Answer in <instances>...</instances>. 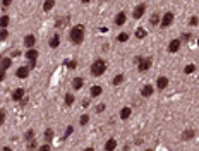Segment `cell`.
Returning <instances> with one entry per match:
<instances>
[{
  "instance_id": "9a60e30c",
  "label": "cell",
  "mask_w": 199,
  "mask_h": 151,
  "mask_svg": "<svg viewBox=\"0 0 199 151\" xmlns=\"http://www.w3.org/2000/svg\"><path fill=\"white\" fill-rule=\"evenodd\" d=\"M130 113H132V110H130L129 107H124L120 110V119H122V120H127V119L130 117Z\"/></svg>"
},
{
  "instance_id": "8fae6325",
  "label": "cell",
  "mask_w": 199,
  "mask_h": 151,
  "mask_svg": "<svg viewBox=\"0 0 199 151\" xmlns=\"http://www.w3.org/2000/svg\"><path fill=\"white\" fill-rule=\"evenodd\" d=\"M126 21H127L126 12H118L117 17H115V24H117V26H124V24H126Z\"/></svg>"
},
{
  "instance_id": "ffe728a7",
  "label": "cell",
  "mask_w": 199,
  "mask_h": 151,
  "mask_svg": "<svg viewBox=\"0 0 199 151\" xmlns=\"http://www.w3.org/2000/svg\"><path fill=\"white\" fill-rule=\"evenodd\" d=\"M10 65H12V60H10L9 57H7V59H2V60H0V69H9Z\"/></svg>"
},
{
  "instance_id": "d6986e66",
  "label": "cell",
  "mask_w": 199,
  "mask_h": 151,
  "mask_svg": "<svg viewBox=\"0 0 199 151\" xmlns=\"http://www.w3.org/2000/svg\"><path fill=\"white\" fill-rule=\"evenodd\" d=\"M64 101H65V105H67V107H72L74 101H76V98H74L72 93H67V95H65V98H64Z\"/></svg>"
},
{
  "instance_id": "d590c367",
  "label": "cell",
  "mask_w": 199,
  "mask_h": 151,
  "mask_svg": "<svg viewBox=\"0 0 199 151\" xmlns=\"http://www.w3.org/2000/svg\"><path fill=\"white\" fill-rule=\"evenodd\" d=\"M79 122H81V125H86L89 122V115H81V120Z\"/></svg>"
},
{
  "instance_id": "ac0fdd59",
  "label": "cell",
  "mask_w": 199,
  "mask_h": 151,
  "mask_svg": "<svg viewBox=\"0 0 199 151\" xmlns=\"http://www.w3.org/2000/svg\"><path fill=\"white\" fill-rule=\"evenodd\" d=\"M58 45H60V35H53L52 38H50V47L57 48Z\"/></svg>"
},
{
  "instance_id": "8992f818",
  "label": "cell",
  "mask_w": 199,
  "mask_h": 151,
  "mask_svg": "<svg viewBox=\"0 0 199 151\" xmlns=\"http://www.w3.org/2000/svg\"><path fill=\"white\" fill-rule=\"evenodd\" d=\"M180 47H182V40H172L170 45H168V52L175 53V52H178V48H180Z\"/></svg>"
},
{
  "instance_id": "d4e9b609",
  "label": "cell",
  "mask_w": 199,
  "mask_h": 151,
  "mask_svg": "<svg viewBox=\"0 0 199 151\" xmlns=\"http://www.w3.org/2000/svg\"><path fill=\"white\" fill-rule=\"evenodd\" d=\"M53 5H55V0H47V2L43 4V10H45V12L52 10V9H53Z\"/></svg>"
},
{
  "instance_id": "7c38bea8",
  "label": "cell",
  "mask_w": 199,
  "mask_h": 151,
  "mask_svg": "<svg viewBox=\"0 0 199 151\" xmlns=\"http://www.w3.org/2000/svg\"><path fill=\"white\" fill-rule=\"evenodd\" d=\"M194 136H196V130L187 129V130H184V132H182V141H190Z\"/></svg>"
},
{
  "instance_id": "74e56055",
  "label": "cell",
  "mask_w": 199,
  "mask_h": 151,
  "mask_svg": "<svg viewBox=\"0 0 199 151\" xmlns=\"http://www.w3.org/2000/svg\"><path fill=\"white\" fill-rule=\"evenodd\" d=\"M38 151H52V149H50V144H41L38 148Z\"/></svg>"
},
{
  "instance_id": "277c9868",
  "label": "cell",
  "mask_w": 199,
  "mask_h": 151,
  "mask_svg": "<svg viewBox=\"0 0 199 151\" xmlns=\"http://www.w3.org/2000/svg\"><path fill=\"white\" fill-rule=\"evenodd\" d=\"M144 12H146V5L139 4V5H136L134 10H132V17H134V19H141L144 16Z\"/></svg>"
},
{
  "instance_id": "f1b7e54d",
  "label": "cell",
  "mask_w": 199,
  "mask_h": 151,
  "mask_svg": "<svg viewBox=\"0 0 199 151\" xmlns=\"http://www.w3.org/2000/svg\"><path fill=\"white\" fill-rule=\"evenodd\" d=\"M117 40L120 41V43H126L127 40H129V35H127V33H120V35L117 36Z\"/></svg>"
},
{
  "instance_id": "603a6c76",
  "label": "cell",
  "mask_w": 199,
  "mask_h": 151,
  "mask_svg": "<svg viewBox=\"0 0 199 151\" xmlns=\"http://www.w3.org/2000/svg\"><path fill=\"white\" fill-rule=\"evenodd\" d=\"M9 22H10L9 16H2V17H0V28H2V29H5V28L9 26Z\"/></svg>"
},
{
  "instance_id": "6da1fadb",
  "label": "cell",
  "mask_w": 199,
  "mask_h": 151,
  "mask_svg": "<svg viewBox=\"0 0 199 151\" xmlns=\"http://www.w3.org/2000/svg\"><path fill=\"white\" fill-rule=\"evenodd\" d=\"M84 35H86V31H84V26L82 24H77V26H74L69 33V40L70 43L74 45H81L84 41Z\"/></svg>"
},
{
  "instance_id": "8d00e7d4",
  "label": "cell",
  "mask_w": 199,
  "mask_h": 151,
  "mask_svg": "<svg viewBox=\"0 0 199 151\" xmlns=\"http://www.w3.org/2000/svg\"><path fill=\"white\" fill-rule=\"evenodd\" d=\"M197 22H199V19L196 17V16H192V17L189 19V24H190V26H197Z\"/></svg>"
},
{
  "instance_id": "44dd1931",
  "label": "cell",
  "mask_w": 199,
  "mask_h": 151,
  "mask_svg": "<svg viewBox=\"0 0 199 151\" xmlns=\"http://www.w3.org/2000/svg\"><path fill=\"white\" fill-rule=\"evenodd\" d=\"M101 93H103V88H101V86H93V88H91V96H93V98L100 96Z\"/></svg>"
},
{
  "instance_id": "836d02e7",
  "label": "cell",
  "mask_w": 199,
  "mask_h": 151,
  "mask_svg": "<svg viewBox=\"0 0 199 151\" xmlns=\"http://www.w3.org/2000/svg\"><path fill=\"white\" fill-rule=\"evenodd\" d=\"M74 132V127H72V125H69V127H67V129H65V134H64V139H67V138H69V136H70V134H72Z\"/></svg>"
},
{
  "instance_id": "4fadbf2b",
  "label": "cell",
  "mask_w": 199,
  "mask_h": 151,
  "mask_svg": "<svg viewBox=\"0 0 199 151\" xmlns=\"http://www.w3.org/2000/svg\"><path fill=\"white\" fill-rule=\"evenodd\" d=\"M26 59L28 60H36L38 59V52H36L35 48H28V52H26Z\"/></svg>"
},
{
  "instance_id": "5bb4252c",
  "label": "cell",
  "mask_w": 199,
  "mask_h": 151,
  "mask_svg": "<svg viewBox=\"0 0 199 151\" xmlns=\"http://www.w3.org/2000/svg\"><path fill=\"white\" fill-rule=\"evenodd\" d=\"M167 86H168V77H158V81H156V88H158V89H165Z\"/></svg>"
},
{
  "instance_id": "b9f144b4",
  "label": "cell",
  "mask_w": 199,
  "mask_h": 151,
  "mask_svg": "<svg viewBox=\"0 0 199 151\" xmlns=\"http://www.w3.org/2000/svg\"><path fill=\"white\" fill-rule=\"evenodd\" d=\"M4 77H5V70L0 69V81H4Z\"/></svg>"
},
{
  "instance_id": "30bf717a",
  "label": "cell",
  "mask_w": 199,
  "mask_h": 151,
  "mask_svg": "<svg viewBox=\"0 0 199 151\" xmlns=\"http://www.w3.org/2000/svg\"><path fill=\"white\" fill-rule=\"evenodd\" d=\"M22 98H24V89H22V88L14 89V93H12V100H14V101H21Z\"/></svg>"
},
{
  "instance_id": "e575fe53",
  "label": "cell",
  "mask_w": 199,
  "mask_h": 151,
  "mask_svg": "<svg viewBox=\"0 0 199 151\" xmlns=\"http://www.w3.org/2000/svg\"><path fill=\"white\" fill-rule=\"evenodd\" d=\"M9 38V33H7V29H0V40L4 41V40Z\"/></svg>"
},
{
  "instance_id": "7dc6e473",
  "label": "cell",
  "mask_w": 199,
  "mask_h": 151,
  "mask_svg": "<svg viewBox=\"0 0 199 151\" xmlns=\"http://www.w3.org/2000/svg\"><path fill=\"white\" fill-rule=\"evenodd\" d=\"M146 151H153V149H146Z\"/></svg>"
},
{
  "instance_id": "4dcf8cb0",
  "label": "cell",
  "mask_w": 199,
  "mask_h": 151,
  "mask_svg": "<svg viewBox=\"0 0 199 151\" xmlns=\"http://www.w3.org/2000/svg\"><path fill=\"white\" fill-rule=\"evenodd\" d=\"M36 148H38L36 141H29V142H28V146H26V149H28V151H35Z\"/></svg>"
},
{
  "instance_id": "83f0119b",
  "label": "cell",
  "mask_w": 199,
  "mask_h": 151,
  "mask_svg": "<svg viewBox=\"0 0 199 151\" xmlns=\"http://www.w3.org/2000/svg\"><path fill=\"white\" fill-rule=\"evenodd\" d=\"M24 139H26L28 142H29V141H33V139H35V130H33V129H29L26 134H24Z\"/></svg>"
},
{
  "instance_id": "cb8c5ba5",
  "label": "cell",
  "mask_w": 199,
  "mask_h": 151,
  "mask_svg": "<svg viewBox=\"0 0 199 151\" xmlns=\"http://www.w3.org/2000/svg\"><path fill=\"white\" fill-rule=\"evenodd\" d=\"M122 82H124V74H117V76L113 77L112 84L113 86H118V84H122Z\"/></svg>"
},
{
  "instance_id": "7402d4cb",
  "label": "cell",
  "mask_w": 199,
  "mask_h": 151,
  "mask_svg": "<svg viewBox=\"0 0 199 151\" xmlns=\"http://www.w3.org/2000/svg\"><path fill=\"white\" fill-rule=\"evenodd\" d=\"M67 21H69V17H67V16H64V17H57L55 26L57 28H62V26H65V24H67Z\"/></svg>"
},
{
  "instance_id": "ba28073f",
  "label": "cell",
  "mask_w": 199,
  "mask_h": 151,
  "mask_svg": "<svg viewBox=\"0 0 199 151\" xmlns=\"http://www.w3.org/2000/svg\"><path fill=\"white\" fill-rule=\"evenodd\" d=\"M36 43V38L35 35H26V38H24V47L26 48H33Z\"/></svg>"
},
{
  "instance_id": "3957f363",
  "label": "cell",
  "mask_w": 199,
  "mask_h": 151,
  "mask_svg": "<svg viewBox=\"0 0 199 151\" xmlns=\"http://www.w3.org/2000/svg\"><path fill=\"white\" fill-rule=\"evenodd\" d=\"M151 64H153V60L148 57V59H141L139 60V65H137V69H139V72H146V70H149L151 69Z\"/></svg>"
},
{
  "instance_id": "f546056e",
  "label": "cell",
  "mask_w": 199,
  "mask_h": 151,
  "mask_svg": "<svg viewBox=\"0 0 199 151\" xmlns=\"http://www.w3.org/2000/svg\"><path fill=\"white\" fill-rule=\"evenodd\" d=\"M194 70H196V65H194V64H189V65H186L184 72H186V74H192Z\"/></svg>"
},
{
  "instance_id": "f6af8a7d",
  "label": "cell",
  "mask_w": 199,
  "mask_h": 151,
  "mask_svg": "<svg viewBox=\"0 0 199 151\" xmlns=\"http://www.w3.org/2000/svg\"><path fill=\"white\" fill-rule=\"evenodd\" d=\"M84 151H95V149H93V148H86Z\"/></svg>"
},
{
  "instance_id": "7bdbcfd3",
  "label": "cell",
  "mask_w": 199,
  "mask_h": 151,
  "mask_svg": "<svg viewBox=\"0 0 199 151\" xmlns=\"http://www.w3.org/2000/svg\"><path fill=\"white\" fill-rule=\"evenodd\" d=\"M19 55H21V52H19V50H14V52H12V57H19Z\"/></svg>"
},
{
  "instance_id": "5b68a950",
  "label": "cell",
  "mask_w": 199,
  "mask_h": 151,
  "mask_svg": "<svg viewBox=\"0 0 199 151\" xmlns=\"http://www.w3.org/2000/svg\"><path fill=\"white\" fill-rule=\"evenodd\" d=\"M172 22H173V12H167L163 16V19L160 21V26L161 28H168Z\"/></svg>"
},
{
  "instance_id": "f35d334b",
  "label": "cell",
  "mask_w": 199,
  "mask_h": 151,
  "mask_svg": "<svg viewBox=\"0 0 199 151\" xmlns=\"http://www.w3.org/2000/svg\"><path fill=\"white\" fill-rule=\"evenodd\" d=\"M10 4H12V0H2V9H7Z\"/></svg>"
},
{
  "instance_id": "7a4b0ae2",
  "label": "cell",
  "mask_w": 199,
  "mask_h": 151,
  "mask_svg": "<svg viewBox=\"0 0 199 151\" xmlns=\"http://www.w3.org/2000/svg\"><path fill=\"white\" fill-rule=\"evenodd\" d=\"M105 70H107V62L101 60V59H98V60H95L93 64H91V76H93V77L103 76Z\"/></svg>"
},
{
  "instance_id": "60d3db41",
  "label": "cell",
  "mask_w": 199,
  "mask_h": 151,
  "mask_svg": "<svg viewBox=\"0 0 199 151\" xmlns=\"http://www.w3.org/2000/svg\"><path fill=\"white\" fill-rule=\"evenodd\" d=\"M103 110H105V105H98V107H96V112H103Z\"/></svg>"
},
{
  "instance_id": "9c48e42d",
  "label": "cell",
  "mask_w": 199,
  "mask_h": 151,
  "mask_svg": "<svg viewBox=\"0 0 199 151\" xmlns=\"http://www.w3.org/2000/svg\"><path fill=\"white\" fill-rule=\"evenodd\" d=\"M153 93H155V88H153L151 84H146V86H144L143 89H141V95H143L144 98H149V96H151Z\"/></svg>"
},
{
  "instance_id": "2e32d148",
  "label": "cell",
  "mask_w": 199,
  "mask_h": 151,
  "mask_svg": "<svg viewBox=\"0 0 199 151\" xmlns=\"http://www.w3.org/2000/svg\"><path fill=\"white\" fill-rule=\"evenodd\" d=\"M115 148H117V141H115L113 138L108 139V141H107V144H105V151H113Z\"/></svg>"
},
{
  "instance_id": "52a82bcc",
  "label": "cell",
  "mask_w": 199,
  "mask_h": 151,
  "mask_svg": "<svg viewBox=\"0 0 199 151\" xmlns=\"http://www.w3.org/2000/svg\"><path fill=\"white\" fill-rule=\"evenodd\" d=\"M16 76H17L19 79H26L28 76H29V67H19V69L16 70Z\"/></svg>"
},
{
  "instance_id": "484cf974",
  "label": "cell",
  "mask_w": 199,
  "mask_h": 151,
  "mask_svg": "<svg viewBox=\"0 0 199 151\" xmlns=\"http://www.w3.org/2000/svg\"><path fill=\"white\" fill-rule=\"evenodd\" d=\"M149 24H153V26H156V24H160V16L158 14H153L151 17H149Z\"/></svg>"
},
{
  "instance_id": "ee69618b",
  "label": "cell",
  "mask_w": 199,
  "mask_h": 151,
  "mask_svg": "<svg viewBox=\"0 0 199 151\" xmlns=\"http://www.w3.org/2000/svg\"><path fill=\"white\" fill-rule=\"evenodd\" d=\"M2 151H12V149H10L9 146H5V148H4V149H2Z\"/></svg>"
},
{
  "instance_id": "4316f807",
  "label": "cell",
  "mask_w": 199,
  "mask_h": 151,
  "mask_svg": "<svg viewBox=\"0 0 199 151\" xmlns=\"http://www.w3.org/2000/svg\"><path fill=\"white\" fill-rule=\"evenodd\" d=\"M136 36H137L139 40L146 38V29H144V28H137V29H136Z\"/></svg>"
},
{
  "instance_id": "bcb514c9",
  "label": "cell",
  "mask_w": 199,
  "mask_h": 151,
  "mask_svg": "<svg viewBox=\"0 0 199 151\" xmlns=\"http://www.w3.org/2000/svg\"><path fill=\"white\" fill-rule=\"evenodd\" d=\"M81 2H82V4H88V2H89V0H81Z\"/></svg>"
},
{
  "instance_id": "e0dca14e",
  "label": "cell",
  "mask_w": 199,
  "mask_h": 151,
  "mask_svg": "<svg viewBox=\"0 0 199 151\" xmlns=\"http://www.w3.org/2000/svg\"><path fill=\"white\" fill-rule=\"evenodd\" d=\"M82 84H84V79H82V77H76V79L72 81V89H76V91L81 89Z\"/></svg>"
},
{
  "instance_id": "1f68e13d",
  "label": "cell",
  "mask_w": 199,
  "mask_h": 151,
  "mask_svg": "<svg viewBox=\"0 0 199 151\" xmlns=\"http://www.w3.org/2000/svg\"><path fill=\"white\" fill-rule=\"evenodd\" d=\"M52 138H53V130L47 129V130H45V139H47V141H52Z\"/></svg>"
},
{
  "instance_id": "ab89813d",
  "label": "cell",
  "mask_w": 199,
  "mask_h": 151,
  "mask_svg": "<svg viewBox=\"0 0 199 151\" xmlns=\"http://www.w3.org/2000/svg\"><path fill=\"white\" fill-rule=\"evenodd\" d=\"M4 120H5V112L4 110H0V125L4 124Z\"/></svg>"
},
{
  "instance_id": "d6a6232c",
  "label": "cell",
  "mask_w": 199,
  "mask_h": 151,
  "mask_svg": "<svg viewBox=\"0 0 199 151\" xmlns=\"http://www.w3.org/2000/svg\"><path fill=\"white\" fill-rule=\"evenodd\" d=\"M65 65H67L69 69H76V67H77V64H76V60H65Z\"/></svg>"
}]
</instances>
